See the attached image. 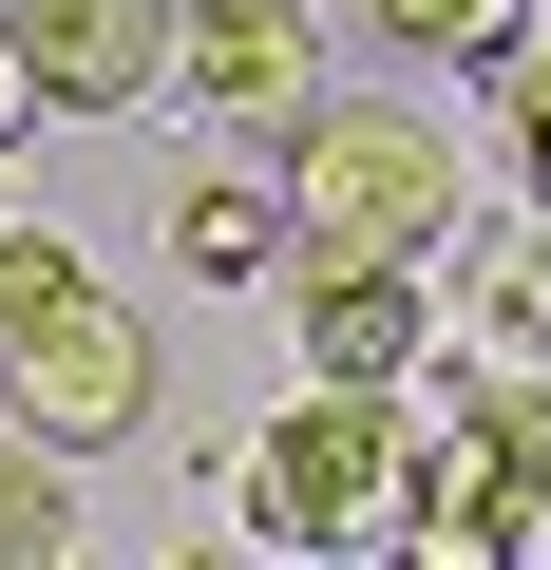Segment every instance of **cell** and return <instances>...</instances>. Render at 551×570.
<instances>
[{
  "instance_id": "52a82bcc",
  "label": "cell",
  "mask_w": 551,
  "mask_h": 570,
  "mask_svg": "<svg viewBox=\"0 0 551 570\" xmlns=\"http://www.w3.org/2000/svg\"><path fill=\"white\" fill-rule=\"evenodd\" d=\"M171 266L190 285H266V266H286V190H266V171H190L171 190Z\"/></svg>"
},
{
  "instance_id": "5bb4252c",
  "label": "cell",
  "mask_w": 551,
  "mask_h": 570,
  "mask_svg": "<svg viewBox=\"0 0 551 570\" xmlns=\"http://www.w3.org/2000/svg\"><path fill=\"white\" fill-rule=\"evenodd\" d=\"M532 20H551V0H532Z\"/></svg>"
},
{
  "instance_id": "8992f818",
  "label": "cell",
  "mask_w": 551,
  "mask_h": 570,
  "mask_svg": "<svg viewBox=\"0 0 551 570\" xmlns=\"http://www.w3.org/2000/svg\"><path fill=\"white\" fill-rule=\"evenodd\" d=\"M286 324H305V381H362V400H400L437 343L419 266H324V247H286Z\"/></svg>"
},
{
  "instance_id": "3957f363",
  "label": "cell",
  "mask_w": 551,
  "mask_h": 570,
  "mask_svg": "<svg viewBox=\"0 0 551 570\" xmlns=\"http://www.w3.org/2000/svg\"><path fill=\"white\" fill-rule=\"evenodd\" d=\"M228 532H266V551H400V400L305 381L228 456Z\"/></svg>"
},
{
  "instance_id": "6da1fadb",
  "label": "cell",
  "mask_w": 551,
  "mask_h": 570,
  "mask_svg": "<svg viewBox=\"0 0 551 570\" xmlns=\"http://www.w3.org/2000/svg\"><path fill=\"white\" fill-rule=\"evenodd\" d=\"M0 419L58 438V456H115L152 419V324L96 285V247H58L20 209H0Z\"/></svg>"
},
{
  "instance_id": "7c38bea8",
  "label": "cell",
  "mask_w": 551,
  "mask_h": 570,
  "mask_svg": "<svg viewBox=\"0 0 551 570\" xmlns=\"http://www.w3.org/2000/svg\"><path fill=\"white\" fill-rule=\"evenodd\" d=\"M20 115H39V96H20V39H0V134H20Z\"/></svg>"
},
{
  "instance_id": "30bf717a",
  "label": "cell",
  "mask_w": 551,
  "mask_h": 570,
  "mask_svg": "<svg viewBox=\"0 0 551 570\" xmlns=\"http://www.w3.org/2000/svg\"><path fill=\"white\" fill-rule=\"evenodd\" d=\"M343 20H362L381 58H419V77H475V58L532 20V0H343Z\"/></svg>"
},
{
  "instance_id": "7a4b0ae2",
  "label": "cell",
  "mask_w": 551,
  "mask_h": 570,
  "mask_svg": "<svg viewBox=\"0 0 551 570\" xmlns=\"http://www.w3.org/2000/svg\"><path fill=\"white\" fill-rule=\"evenodd\" d=\"M266 190H286V247H324V266H437L456 247V134L419 96H305Z\"/></svg>"
},
{
  "instance_id": "8fae6325",
  "label": "cell",
  "mask_w": 551,
  "mask_h": 570,
  "mask_svg": "<svg viewBox=\"0 0 551 570\" xmlns=\"http://www.w3.org/2000/svg\"><path fill=\"white\" fill-rule=\"evenodd\" d=\"M475 77H494V153H513V190L551 209V20H513Z\"/></svg>"
},
{
  "instance_id": "9c48e42d",
  "label": "cell",
  "mask_w": 551,
  "mask_h": 570,
  "mask_svg": "<svg viewBox=\"0 0 551 570\" xmlns=\"http://www.w3.org/2000/svg\"><path fill=\"white\" fill-rule=\"evenodd\" d=\"M96 513H77V456L58 438H0V570H77Z\"/></svg>"
},
{
  "instance_id": "277c9868",
  "label": "cell",
  "mask_w": 551,
  "mask_h": 570,
  "mask_svg": "<svg viewBox=\"0 0 551 570\" xmlns=\"http://www.w3.org/2000/svg\"><path fill=\"white\" fill-rule=\"evenodd\" d=\"M152 96L209 115V134H286V115L324 96V0H171Z\"/></svg>"
},
{
  "instance_id": "ba28073f",
  "label": "cell",
  "mask_w": 551,
  "mask_h": 570,
  "mask_svg": "<svg viewBox=\"0 0 551 570\" xmlns=\"http://www.w3.org/2000/svg\"><path fill=\"white\" fill-rule=\"evenodd\" d=\"M456 343H494V362H551V209H513V228L475 247V285H456Z\"/></svg>"
},
{
  "instance_id": "4fadbf2b",
  "label": "cell",
  "mask_w": 551,
  "mask_h": 570,
  "mask_svg": "<svg viewBox=\"0 0 551 570\" xmlns=\"http://www.w3.org/2000/svg\"><path fill=\"white\" fill-rule=\"evenodd\" d=\"M0 209H20V134H0Z\"/></svg>"
},
{
  "instance_id": "5b68a950",
  "label": "cell",
  "mask_w": 551,
  "mask_h": 570,
  "mask_svg": "<svg viewBox=\"0 0 551 570\" xmlns=\"http://www.w3.org/2000/svg\"><path fill=\"white\" fill-rule=\"evenodd\" d=\"M0 39H20V96L39 115H152L171 0H0Z\"/></svg>"
}]
</instances>
